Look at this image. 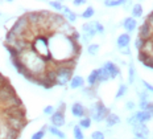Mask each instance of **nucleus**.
I'll use <instances>...</instances> for the list:
<instances>
[{
    "label": "nucleus",
    "instance_id": "f257e3e1",
    "mask_svg": "<svg viewBox=\"0 0 153 139\" xmlns=\"http://www.w3.org/2000/svg\"><path fill=\"white\" fill-rule=\"evenodd\" d=\"M108 114H110V110L103 105L102 101H98L97 103H94V105L87 110V115L90 117V119H94L95 122L104 121Z\"/></svg>",
    "mask_w": 153,
    "mask_h": 139
},
{
    "label": "nucleus",
    "instance_id": "f03ea898",
    "mask_svg": "<svg viewBox=\"0 0 153 139\" xmlns=\"http://www.w3.org/2000/svg\"><path fill=\"white\" fill-rule=\"evenodd\" d=\"M73 72H74L73 68H69L66 65H58L56 68V85L65 86L66 83H69L70 80L73 78Z\"/></svg>",
    "mask_w": 153,
    "mask_h": 139
},
{
    "label": "nucleus",
    "instance_id": "7ed1b4c3",
    "mask_svg": "<svg viewBox=\"0 0 153 139\" xmlns=\"http://www.w3.org/2000/svg\"><path fill=\"white\" fill-rule=\"evenodd\" d=\"M132 130L136 139H146V137L149 135V128L145 126V123H137L132 126Z\"/></svg>",
    "mask_w": 153,
    "mask_h": 139
},
{
    "label": "nucleus",
    "instance_id": "20e7f679",
    "mask_svg": "<svg viewBox=\"0 0 153 139\" xmlns=\"http://www.w3.org/2000/svg\"><path fill=\"white\" fill-rule=\"evenodd\" d=\"M139 38H141V40L144 41H148L151 40V38L153 37V29L151 28V25L146 24V23L144 21V24L140 27V31H139Z\"/></svg>",
    "mask_w": 153,
    "mask_h": 139
},
{
    "label": "nucleus",
    "instance_id": "39448f33",
    "mask_svg": "<svg viewBox=\"0 0 153 139\" xmlns=\"http://www.w3.org/2000/svg\"><path fill=\"white\" fill-rule=\"evenodd\" d=\"M82 31H83V36H82V38H83V41H86V43H88V41L97 35L94 27H92V23H86V24H83L82 25Z\"/></svg>",
    "mask_w": 153,
    "mask_h": 139
},
{
    "label": "nucleus",
    "instance_id": "423d86ee",
    "mask_svg": "<svg viewBox=\"0 0 153 139\" xmlns=\"http://www.w3.org/2000/svg\"><path fill=\"white\" fill-rule=\"evenodd\" d=\"M103 69L107 72L108 77H110V80L116 78V77L120 74V69H119V68H117L116 65H115L114 62H111V61H107V62L104 64V65H103Z\"/></svg>",
    "mask_w": 153,
    "mask_h": 139
},
{
    "label": "nucleus",
    "instance_id": "0eeeda50",
    "mask_svg": "<svg viewBox=\"0 0 153 139\" xmlns=\"http://www.w3.org/2000/svg\"><path fill=\"white\" fill-rule=\"evenodd\" d=\"M71 113H73V115L76 118H83V117H88L87 115V109L85 107L82 103H79V102H75L74 105L71 106Z\"/></svg>",
    "mask_w": 153,
    "mask_h": 139
},
{
    "label": "nucleus",
    "instance_id": "6e6552de",
    "mask_svg": "<svg viewBox=\"0 0 153 139\" xmlns=\"http://www.w3.org/2000/svg\"><path fill=\"white\" fill-rule=\"evenodd\" d=\"M50 121H52V123L54 127H61V126L65 125V114L61 111H58V110H56V111L52 114V117H50Z\"/></svg>",
    "mask_w": 153,
    "mask_h": 139
},
{
    "label": "nucleus",
    "instance_id": "1a4fd4ad",
    "mask_svg": "<svg viewBox=\"0 0 153 139\" xmlns=\"http://www.w3.org/2000/svg\"><path fill=\"white\" fill-rule=\"evenodd\" d=\"M133 117H135V119L137 121V123H146L148 121H151L152 117H151V114H149L148 111H137V113H135L133 114Z\"/></svg>",
    "mask_w": 153,
    "mask_h": 139
},
{
    "label": "nucleus",
    "instance_id": "9d476101",
    "mask_svg": "<svg viewBox=\"0 0 153 139\" xmlns=\"http://www.w3.org/2000/svg\"><path fill=\"white\" fill-rule=\"evenodd\" d=\"M123 27H124V29L127 31V33H129V32L136 29L137 23H136V20L133 17H127L126 20H124V23H123Z\"/></svg>",
    "mask_w": 153,
    "mask_h": 139
},
{
    "label": "nucleus",
    "instance_id": "9b49d317",
    "mask_svg": "<svg viewBox=\"0 0 153 139\" xmlns=\"http://www.w3.org/2000/svg\"><path fill=\"white\" fill-rule=\"evenodd\" d=\"M129 41H131L129 35H128V33H123V35H120V36L117 37L116 43H117V47H119L120 49H123V48H127V47H128Z\"/></svg>",
    "mask_w": 153,
    "mask_h": 139
},
{
    "label": "nucleus",
    "instance_id": "f8f14e48",
    "mask_svg": "<svg viewBox=\"0 0 153 139\" xmlns=\"http://www.w3.org/2000/svg\"><path fill=\"white\" fill-rule=\"evenodd\" d=\"M69 83H70V88L71 89H78L85 85V80H83V77H81V76H74L70 80Z\"/></svg>",
    "mask_w": 153,
    "mask_h": 139
},
{
    "label": "nucleus",
    "instance_id": "ddd939ff",
    "mask_svg": "<svg viewBox=\"0 0 153 139\" xmlns=\"http://www.w3.org/2000/svg\"><path fill=\"white\" fill-rule=\"evenodd\" d=\"M62 11H63V15H65L63 17H65V20L68 23H74L76 20V17H78V15L74 14V12H73L70 8H68V7H63Z\"/></svg>",
    "mask_w": 153,
    "mask_h": 139
},
{
    "label": "nucleus",
    "instance_id": "4468645a",
    "mask_svg": "<svg viewBox=\"0 0 153 139\" xmlns=\"http://www.w3.org/2000/svg\"><path fill=\"white\" fill-rule=\"evenodd\" d=\"M104 121H106V125L108 126V127H112V126L119 123V122H120V118L117 117L116 114H114V113H110V114L107 115V118L104 119Z\"/></svg>",
    "mask_w": 153,
    "mask_h": 139
},
{
    "label": "nucleus",
    "instance_id": "2eb2a0df",
    "mask_svg": "<svg viewBox=\"0 0 153 139\" xmlns=\"http://www.w3.org/2000/svg\"><path fill=\"white\" fill-rule=\"evenodd\" d=\"M87 82L90 88H95V85L98 83V69H94L90 73V76L87 77Z\"/></svg>",
    "mask_w": 153,
    "mask_h": 139
},
{
    "label": "nucleus",
    "instance_id": "dca6fc26",
    "mask_svg": "<svg viewBox=\"0 0 153 139\" xmlns=\"http://www.w3.org/2000/svg\"><path fill=\"white\" fill-rule=\"evenodd\" d=\"M132 15H133V19H135V17H141V15H143V5L139 4V3H136V4L132 7Z\"/></svg>",
    "mask_w": 153,
    "mask_h": 139
},
{
    "label": "nucleus",
    "instance_id": "f3484780",
    "mask_svg": "<svg viewBox=\"0 0 153 139\" xmlns=\"http://www.w3.org/2000/svg\"><path fill=\"white\" fill-rule=\"evenodd\" d=\"M110 80V77H108L107 72L103 69V68H100V69H98V83L99 82H104V81H108Z\"/></svg>",
    "mask_w": 153,
    "mask_h": 139
},
{
    "label": "nucleus",
    "instance_id": "a211bd4d",
    "mask_svg": "<svg viewBox=\"0 0 153 139\" xmlns=\"http://www.w3.org/2000/svg\"><path fill=\"white\" fill-rule=\"evenodd\" d=\"M49 131L52 132V134L54 135V137H57L58 139H65L66 138V135H65V132H62L59 128H57V127H54V126H50L49 127Z\"/></svg>",
    "mask_w": 153,
    "mask_h": 139
},
{
    "label": "nucleus",
    "instance_id": "6ab92c4d",
    "mask_svg": "<svg viewBox=\"0 0 153 139\" xmlns=\"http://www.w3.org/2000/svg\"><path fill=\"white\" fill-rule=\"evenodd\" d=\"M20 135V131L13 130V128H8L5 132V139H17Z\"/></svg>",
    "mask_w": 153,
    "mask_h": 139
},
{
    "label": "nucleus",
    "instance_id": "aec40b11",
    "mask_svg": "<svg viewBox=\"0 0 153 139\" xmlns=\"http://www.w3.org/2000/svg\"><path fill=\"white\" fill-rule=\"evenodd\" d=\"M79 127L81 128H90L91 127V119L90 117H83L79 121Z\"/></svg>",
    "mask_w": 153,
    "mask_h": 139
},
{
    "label": "nucleus",
    "instance_id": "412c9836",
    "mask_svg": "<svg viewBox=\"0 0 153 139\" xmlns=\"http://www.w3.org/2000/svg\"><path fill=\"white\" fill-rule=\"evenodd\" d=\"M73 134H74V139H85V135L82 132V128L79 126H74L73 128Z\"/></svg>",
    "mask_w": 153,
    "mask_h": 139
},
{
    "label": "nucleus",
    "instance_id": "4be33fe9",
    "mask_svg": "<svg viewBox=\"0 0 153 139\" xmlns=\"http://www.w3.org/2000/svg\"><path fill=\"white\" fill-rule=\"evenodd\" d=\"M126 2H123V0H106L104 2V5L106 7H116V5H122V4H124Z\"/></svg>",
    "mask_w": 153,
    "mask_h": 139
},
{
    "label": "nucleus",
    "instance_id": "5701e85b",
    "mask_svg": "<svg viewBox=\"0 0 153 139\" xmlns=\"http://www.w3.org/2000/svg\"><path fill=\"white\" fill-rule=\"evenodd\" d=\"M94 14H95L94 8H92V7H88V8H86V9H85L83 14H82L81 16H82L83 19H91L92 16H94Z\"/></svg>",
    "mask_w": 153,
    "mask_h": 139
},
{
    "label": "nucleus",
    "instance_id": "b1692460",
    "mask_svg": "<svg viewBox=\"0 0 153 139\" xmlns=\"http://www.w3.org/2000/svg\"><path fill=\"white\" fill-rule=\"evenodd\" d=\"M92 23V27H94V29L97 33H100V35H103L104 33V27L100 24L99 21H91Z\"/></svg>",
    "mask_w": 153,
    "mask_h": 139
},
{
    "label": "nucleus",
    "instance_id": "393cba45",
    "mask_svg": "<svg viewBox=\"0 0 153 139\" xmlns=\"http://www.w3.org/2000/svg\"><path fill=\"white\" fill-rule=\"evenodd\" d=\"M46 128H48V127H46V125H45L40 131L34 132V134L32 135V139H42L44 137H45V130H46Z\"/></svg>",
    "mask_w": 153,
    "mask_h": 139
},
{
    "label": "nucleus",
    "instance_id": "a878e982",
    "mask_svg": "<svg viewBox=\"0 0 153 139\" xmlns=\"http://www.w3.org/2000/svg\"><path fill=\"white\" fill-rule=\"evenodd\" d=\"M126 93H127V85H124V83H120V86H119V89H117L115 98H120V97H123Z\"/></svg>",
    "mask_w": 153,
    "mask_h": 139
},
{
    "label": "nucleus",
    "instance_id": "bb28decb",
    "mask_svg": "<svg viewBox=\"0 0 153 139\" xmlns=\"http://www.w3.org/2000/svg\"><path fill=\"white\" fill-rule=\"evenodd\" d=\"M148 59H149V54H146L145 52H143V50L139 52V54H137V61H139V62L145 64L146 61H148Z\"/></svg>",
    "mask_w": 153,
    "mask_h": 139
},
{
    "label": "nucleus",
    "instance_id": "cd10ccee",
    "mask_svg": "<svg viewBox=\"0 0 153 139\" xmlns=\"http://www.w3.org/2000/svg\"><path fill=\"white\" fill-rule=\"evenodd\" d=\"M83 94L86 95V97H88V98H94L95 97V88H85L83 89Z\"/></svg>",
    "mask_w": 153,
    "mask_h": 139
},
{
    "label": "nucleus",
    "instance_id": "c85d7f7f",
    "mask_svg": "<svg viewBox=\"0 0 153 139\" xmlns=\"http://www.w3.org/2000/svg\"><path fill=\"white\" fill-rule=\"evenodd\" d=\"M98 52H99V45H98V44L88 45V54H91V56H95Z\"/></svg>",
    "mask_w": 153,
    "mask_h": 139
},
{
    "label": "nucleus",
    "instance_id": "c756f323",
    "mask_svg": "<svg viewBox=\"0 0 153 139\" xmlns=\"http://www.w3.org/2000/svg\"><path fill=\"white\" fill-rule=\"evenodd\" d=\"M135 66L131 64L129 65V76H128V81H129V83H133L135 82Z\"/></svg>",
    "mask_w": 153,
    "mask_h": 139
},
{
    "label": "nucleus",
    "instance_id": "7c9ffc66",
    "mask_svg": "<svg viewBox=\"0 0 153 139\" xmlns=\"http://www.w3.org/2000/svg\"><path fill=\"white\" fill-rule=\"evenodd\" d=\"M144 44H145V41L144 40H141V38H136V41H135V47H136V49H137L139 52L143 49V47H144Z\"/></svg>",
    "mask_w": 153,
    "mask_h": 139
},
{
    "label": "nucleus",
    "instance_id": "2f4dec72",
    "mask_svg": "<svg viewBox=\"0 0 153 139\" xmlns=\"http://www.w3.org/2000/svg\"><path fill=\"white\" fill-rule=\"evenodd\" d=\"M49 4L52 5L54 9H57V11H62V8H63L61 2H49Z\"/></svg>",
    "mask_w": 153,
    "mask_h": 139
},
{
    "label": "nucleus",
    "instance_id": "473e14b6",
    "mask_svg": "<svg viewBox=\"0 0 153 139\" xmlns=\"http://www.w3.org/2000/svg\"><path fill=\"white\" fill-rule=\"evenodd\" d=\"M91 139H104V134L102 131H94L91 134Z\"/></svg>",
    "mask_w": 153,
    "mask_h": 139
},
{
    "label": "nucleus",
    "instance_id": "72a5a7b5",
    "mask_svg": "<svg viewBox=\"0 0 153 139\" xmlns=\"http://www.w3.org/2000/svg\"><path fill=\"white\" fill-rule=\"evenodd\" d=\"M54 111H56V110H54L53 106H46V107L44 109V113H45V114H48V115H52Z\"/></svg>",
    "mask_w": 153,
    "mask_h": 139
},
{
    "label": "nucleus",
    "instance_id": "f704fd0d",
    "mask_svg": "<svg viewBox=\"0 0 153 139\" xmlns=\"http://www.w3.org/2000/svg\"><path fill=\"white\" fill-rule=\"evenodd\" d=\"M145 111H148L149 114H151V117H153V102H149L148 101V105H146Z\"/></svg>",
    "mask_w": 153,
    "mask_h": 139
},
{
    "label": "nucleus",
    "instance_id": "c9c22d12",
    "mask_svg": "<svg viewBox=\"0 0 153 139\" xmlns=\"http://www.w3.org/2000/svg\"><path fill=\"white\" fill-rule=\"evenodd\" d=\"M143 85H144V88L146 89V92H151V93H153V86L151 85V83H148L146 81L143 80Z\"/></svg>",
    "mask_w": 153,
    "mask_h": 139
},
{
    "label": "nucleus",
    "instance_id": "e433bc0d",
    "mask_svg": "<svg viewBox=\"0 0 153 139\" xmlns=\"http://www.w3.org/2000/svg\"><path fill=\"white\" fill-rule=\"evenodd\" d=\"M139 97H140V101H148V93L146 92L139 93Z\"/></svg>",
    "mask_w": 153,
    "mask_h": 139
},
{
    "label": "nucleus",
    "instance_id": "4c0bfd02",
    "mask_svg": "<svg viewBox=\"0 0 153 139\" xmlns=\"http://www.w3.org/2000/svg\"><path fill=\"white\" fill-rule=\"evenodd\" d=\"M126 105H127L126 107L128 109V110H133V109H135V102H133V101H128Z\"/></svg>",
    "mask_w": 153,
    "mask_h": 139
},
{
    "label": "nucleus",
    "instance_id": "58836bf2",
    "mask_svg": "<svg viewBox=\"0 0 153 139\" xmlns=\"http://www.w3.org/2000/svg\"><path fill=\"white\" fill-rule=\"evenodd\" d=\"M85 3H86L85 0H74V2H73V4L78 7V5H82V4H85Z\"/></svg>",
    "mask_w": 153,
    "mask_h": 139
},
{
    "label": "nucleus",
    "instance_id": "ea45409f",
    "mask_svg": "<svg viewBox=\"0 0 153 139\" xmlns=\"http://www.w3.org/2000/svg\"><path fill=\"white\" fill-rule=\"evenodd\" d=\"M58 110V111H61V113H63V114H65V110H66V105L65 103H61V105H59V107L57 109Z\"/></svg>",
    "mask_w": 153,
    "mask_h": 139
},
{
    "label": "nucleus",
    "instance_id": "a19ab883",
    "mask_svg": "<svg viewBox=\"0 0 153 139\" xmlns=\"http://www.w3.org/2000/svg\"><path fill=\"white\" fill-rule=\"evenodd\" d=\"M122 53H123V54H126V56H129V54H131V49H129L128 47H127V48H123Z\"/></svg>",
    "mask_w": 153,
    "mask_h": 139
},
{
    "label": "nucleus",
    "instance_id": "79ce46f5",
    "mask_svg": "<svg viewBox=\"0 0 153 139\" xmlns=\"http://www.w3.org/2000/svg\"><path fill=\"white\" fill-rule=\"evenodd\" d=\"M135 139H136V138H135Z\"/></svg>",
    "mask_w": 153,
    "mask_h": 139
}]
</instances>
